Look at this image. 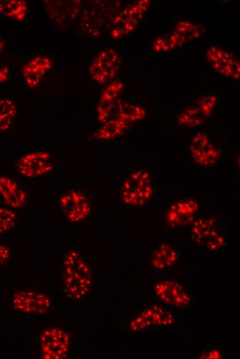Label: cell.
Wrapping results in <instances>:
<instances>
[{
	"mask_svg": "<svg viewBox=\"0 0 240 359\" xmlns=\"http://www.w3.org/2000/svg\"><path fill=\"white\" fill-rule=\"evenodd\" d=\"M93 290L88 258L78 248L61 253L58 264V293L73 301H84Z\"/></svg>",
	"mask_w": 240,
	"mask_h": 359,
	"instance_id": "1",
	"label": "cell"
},
{
	"mask_svg": "<svg viewBox=\"0 0 240 359\" xmlns=\"http://www.w3.org/2000/svg\"><path fill=\"white\" fill-rule=\"evenodd\" d=\"M148 287L157 303L178 311H186L191 307L193 297L181 278L169 275L155 276Z\"/></svg>",
	"mask_w": 240,
	"mask_h": 359,
	"instance_id": "2",
	"label": "cell"
},
{
	"mask_svg": "<svg viewBox=\"0 0 240 359\" xmlns=\"http://www.w3.org/2000/svg\"><path fill=\"white\" fill-rule=\"evenodd\" d=\"M69 329L59 323H48L39 329L35 341L36 358L64 359L71 349Z\"/></svg>",
	"mask_w": 240,
	"mask_h": 359,
	"instance_id": "3",
	"label": "cell"
},
{
	"mask_svg": "<svg viewBox=\"0 0 240 359\" xmlns=\"http://www.w3.org/2000/svg\"><path fill=\"white\" fill-rule=\"evenodd\" d=\"M153 193L150 170L137 168L130 170L126 175L120 188V199L128 207L140 208L151 201Z\"/></svg>",
	"mask_w": 240,
	"mask_h": 359,
	"instance_id": "4",
	"label": "cell"
},
{
	"mask_svg": "<svg viewBox=\"0 0 240 359\" xmlns=\"http://www.w3.org/2000/svg\"><path fill=\"white\" fill-rule=\"evenodd\" d=\"M13 311L22 317L40 318L53 309V301L47 294L28 288H19L12 295Z\"/></svg>",
	"mask_w": 240,
	"mask_h": 359,
	"instance_id": "5",
	"label": "cell"
},
{
	"mask_svg": "<svg viewBox=\"0 0 240 359\" xmlns=\"http://www.w3.org/2000/svg\"><path fill=\"white\" fill-rule=\"evenodd\" d=\"M58 208L64 220L70 224H79L86 220L92 211L91 202L82 191L70 189L58 200Z\"/></svg>",
	"mask_w": 240,
	"mask_h": 359,
	"instance_id": "6",
	"label": "cell"
},
{
	"mask_svg": "<svg viewBox=\"0 0 240 359\" xmlns=\"http://www.w3.org/2000/svg\"><path fill=\"white\" fill-rule=\"evenodd\" d=\"M192 240L209 252H216L226 246L223 235L217 231V222L213 216L197 217L191 224Z\"/></svg>",
	"mask_w": 240,
	"mask_h": 359,
	"instance_id": "7",
	"label": "cell"
},
{
	"mask_svg": "<svg viewBox=\"0 0 240 359\" xmlns=\"http://www.w3.org/2000/svg\"><path fill=\"white\" fill-rule=\"evenodd\" d=\"M181 263V251L170 242H160L147 255L146 269L158 275H168L177 270Z\"/></svg>",
	"mask_w": 240,
	"mask_h": 359,
	"instance_id": "8",
	"label": "cell"
},
{
	"mask_svg": "<svg viewBox=\"0 0 240 359\" xmlns=\"http://www.w3.org/2000/svg\"><path fill=\"white\" fill-rule=\"evenodd\" d=\"M19 173L26 178H35L49 173L53 169L50 154L44 151L27 153L17 162Z\"/></svg>",
	"mask_w": 240,
	"mask_h": 359,
	"instance_id": "9",
	"label": "cell"
},
{
	"mask_svg": "<svg viewBox=\"0 0 240 359\" xmlns=\"http://www.w3.org/2000/svg\"><path fill=\"white\" fill-rule=\"evenodd\" d=\"M200 208V202L193 198L181 199L168 206L165 215L166 222L171 228L192 224Z\"/></svg>",
	"mask_w": 240,
	"mask_h": 359,
	"instance_id": "10",
	"label": "cell"
},
{
	"mask_svg": "<svg viewBox=\"0 0 240 359\" xmlns=\"http://www.w3.org/2000/svg\"><path fill=\"white\" fill-rule=\"evenodd\" d=\"M120 66V58L113 49L101 52L91 62L90 73L92 79L105 84L111 81L117 75Z\"/></svg>",
	"mask_w": 240,
	"mask_h": 359,
	"instance_id": "11",
	"label": "cell"
},
{
	"mask_svg": "<svg viewBox=\"0 0 240 359\" xmlns=\"http://www.w3.org/2000/svg\"><path fill=\"white\" fill-rule=\"evenodd\" d=\"M145 319L149 330H172L178 324L175 311L159 303L145 307L138 311Z\"/></svg>",
	"mask_w": 240,
	"mask_h": 359,
	"instance_id": "12",
	"label": "cell"
},
{
	"mask_svg": "<svg viewBox=\"0 0 240 359\" xmlns=\"http://www.w3.org/2000/svg\"><path fill=\"white\" fill-rule=\"evenodd\" d=\"M190 148L194 162L205 166L214 165L221 155V151L203 133L194 135L191 139Z\"/></svg>",
	"mask_w": 240,
	"mask_h": 359,
	"instance_id": "13",
	"label": "cell"
},
{
	"mask_svg": "<svg viewBox=\"0 0 240 359\" xmlns=\"http://www.w3.org/2000/svg\"><path fill=\"white\" fill-rule=\"evenodd\" d=\"M206 55L208 61L218 73L233 79H239V63L232 53L217 46H212L208 50Z\"/></svg>",
	"mask_w": 240,
	"mask_h": 359,
	"instance_id": "14",
	"label": "cell"
},
{
	"mask_svg": "<svg viewBox=\"0 0 240 359\" xmlns=\"http://www.w3.org/2000/svg\"><path fill=\"white\" fill-rule=\"evenodd\" d=\"M0 196L6 206L13 210L22 208L27 201L23 188L12 177L0 175Z\"/></svg>",
	"mask_w": 240,
	"mask_h": 359,
	"instance_id": "15",
	"label": "cell"
},
{
	"mask_svg": "<svg viewBox=\"0 0 240 359\" xmlns=\"http://www.w3.org/2000/svg\"><path fill=\"white\" fill-rule=\"evenodd\" d=\"M50 68L51 61L47 57H36L31 59L22 70L27 85L32 88L37 87Z\"/></svg>",
	"mask_w": 240,
	"mask_h": 359,
	"instance_id": "16",
	"label": "cell"
},
{
	"mask_svg": "<svg viewBox=\"0 0 240 359\" xmlns=\"http://www.w3.org/2000/svg\"><path fill=\"white\" fill-rule=\"evenodd\" d=\"M203 30L200 26L182 21L175 28L174 31L169 36L168 41L170 48L181 46L186 42L199 37Z\"/></svg>",
	"mask_w": 240,
	"mask_h": 359,
	"instance_id": "17",
	"label": "cell"
},
{
	"mask_svg": "<svg viewBox=\"0 0 240 359\" xmlns=\"http://www.w3.org/2000/svg\"><path fill=\"white\" fill-rule=\"evenodd\" d=\"M27 13V5L21 0H0V14L12 20H23Z\"/></svg>",
	"mask_w": 240,
	"mask_h": 359,
	"instance_id": "18",
	"label": "cell"
},
{
	"mask_svg": "<svg viewBox=\"0 0 240 359\" xmlns=\"http://www.w3.org/2000/svg\"><path fill=\"white\" fill-rule=\"evenodd\" d=\"M128 123L120 118L110 119L97 132L95 139L107 140L121 135L127 128Z\"/></svg>",
	"mask_w": 240,
	"mask_h": 359,
	"instance_id": "19",
	"label": "cell"
},
{
	"mask_svg": "<svg viewBox=\"0 0 240 359\" xmlns=\"http://www.w3.org/2000/svg\"><path fill=\"white\" fill-rule=\"evenodd\" d=\"M17 112V106L12 100H0V132L7 131L11 128Z\"/></svg>",
	"mask_w": 240,
	"mask_h": 359,
	"instance_id": "20",
	"label": "cell"
},
{
	"mask_svg": "<svg viewBox=\"0 0 240 359\" xmlns=\"http://www.w3.org/2000/svg\"><path fill=\"white\" fill-rule=\"evenodd\" d=\"M201 359H222L224 357V349L222 344L205 343L197 354Z\"/></svg>",
	"mask_w": 240,
	"mask_h": 359,
	"instance_id": "21",
	"label": "cell"
},
{
	"mask_svg": "<svg viewBox=\"0 0 240 359\" xmlns=\"http://www.w3.org/2000/svg\"><path fill=\"white\" fill-rule=\"evenodd\" d=\"M17 214L14 210L0 206V236L11 230L15 225Z\"/></svg>",
	"mask_w": 240,
	"mask_h": 359,
	"instance_id": "22",
	"label": "cell"
},
{
	"mask_svg": "<svg viewBox=\"0 0 240 359\" xmlns=\"http://www.w3.org/2000/svg\"><path fill=\"white\" fill-rule=\"evenodd\" d=\"M201 114L198 108H187L179 117V124L182 126H198L202 122Z\"/></svg>",
	"mask_w": 240,
	"mask_h": 359,
	"instance_id": "23",
	"label": "cell"
},
{
	"mask_svg": "<svg viewBox=\"0 0 240 359\" xmlns=\"http://www.w3.org/2000/svg\"><path fill=\"white\" fill-rule=\"evenodd\" d=\"M144 111L139 106L129 104H121L119 108V118L128 123V122L140 119L143 117H144Z\"/></svg>",
	"mask_w": 240,
	"mask_h": 359,
	"instance_id": "24",
	"label": "cell"
},
{
	"mask_svg": "<svg viewBox=\"0 0 240 359\" xmlns=\"http://www.w3.org/2000/svg\"><path fill=\"white\" fill-rule=\"evenodd\" d=\"M216 102V97H214L213 95H209L203 98L199 102H198V106L197 108L202 116L207 117L211 113Z\"/></svg>",
	"mask_w": 240,
	"mask_h": 359,
	"instance_id": "25",
	"label": "cell"
},
{
	"mask_svg": "<svg viewBox=\"0 0 240 359\" xmlns=\"http://www.w3.org/2000/svg\"><path fill=\"white\" fill-rule=\"evenodd\" d=\"M123 85L119 81H114L110 84L103 92L102 99H117L119 93L122 89Z\"/></svg>",
	"mask_w": 240,
	"mask_h": 359,
	"instance_id": "26",
	"label": "cell"
},
{
	"mask_svg": "<svg viewBox=\"0 0 240 359\" xmlns=\"http://www.w3.org/2000/svg\"><path fill=\"white\" fill-rule=\"evenodd\" d=\"M154 50L157 52L168 51L170 48L168 39L159 37L153 45Z\"/></svg>",
	"mask_w": 240,
	"mask_h": 359,
	"instance_id": "27",
	"label": "cell"
},
{
	"mask_svg": "<svg viewBox=\"0 0 240 359\" xmlns=\"http://www.w3.org/2000/svg\"><path fill=\"white\" fill-rule=\"evenodd\" d=\"M10 258V251L9 248L5 245L0 244V266L5 264Z\"/></svg>",
	"mask_w": 240,
	"mask_h": 359,
	"instance_id": "28",
	"label": "cell"
},
{
	"mask_svg": "<svg viewBox=\"0 0 240 359\" xmlns=\"http://www.w3.org/2000/svg\"><path fill=\"white\" fill-rule=\"evenodd\" d=\"M3 47H4V42H3V39L0 37V52L3 50Z\"/></svg>",
	"mask_w": 240,
	"mask_h": 359,
	"instance_id": "29",
	"label": "cell"
}]
</instances>
